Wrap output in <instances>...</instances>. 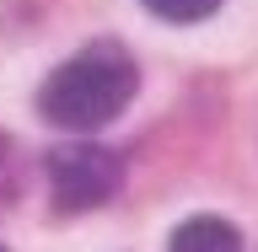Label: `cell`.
<instances>
[{"mask_svg": "<svg viewBox=\"0 0 258 252\" xmlns=\"http://www.w3.org/2000/svg\"><path fill=\"white\" fill-rule=\"evenodd\" d=\"M0 252H6V247H0Z\"/></svg>", "mask_w": 258, "mask_h": 252, "instance_id": "cell-6", "label": "cell"}, {"mask_svg": "<svg viewBox=\"0 0 258 252\" xmlns=\"http://www.w3.org/2000/svg\"><path fill=\"white\" fill-rule=\"evenodd\" d=\"M145 11H156L161 22H205L221 11V0H145Z\"/></svg>", "mask_w": 258, "mask_h": 252, "instance_id": "cell-4", "label": "cell"}, {"mask_svg": "<svg viewBox=\"0 0 258 252\" xmlns=\"http://www.w3.org/2000/svg\"><path fill=\"white\" fill-rule=\"evenodd\" d=\"M22 183H27V177H22V161H16V145L6 140V134H0V209L11 204L16 193H22Z\"/></svg>", "mask_w": 258, "mask_h": 252, "instance_id": "cell-5", "label": "cell"}, {"mask_svg": "<svg viewBox=\"0 0 258 252\" xmlns=\"http://www.w3.org/2000/svg\"><path fill=\"white\" fill-rule=\"evenodd\" d=\"M140 70L118 43H92L38 86V113L54 129H102L135 102Z\"/></svg>", "mask_w": 258, "mask_h": 252, "instance_id": "cell-1", "label": "cell"}, {"mask_svg": "<svg viewBox=\"0 0 258 252\" xmlns=\"http://www.w3.org/2000/svg\"><path fill=\"white\" fill-rule=\"evenodd\" d=\"M48 172V199L59 215H81V209H97L108 204L113 193L124 188V161L113 156L108 145L97 140H64L48 150L43 161Z\"/></svg>", "mask_w": 258, "mask_h": 252, "instance_id": "cell-2", "label": "cell"}, {"mask_svg": "<svg viewBox=\"0 0 258 252\" xmlns=\"http://www.w3.org/2000/svg\"><path fill=\"white\" fill-rule=\"evenodd\" d=\"M167 252H242V236H237V225L215 220V215H194L172 231Z\"/></svg>", "mask_w": 258, "mask_h": 252, "instance_id": "cell-3", "label": "cell"}]
</instances>
